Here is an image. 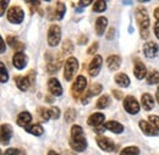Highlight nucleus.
<instances>
[{
  "label": "nucleus",
  "instance_id": "1",
  "mask_svg": "<svg viewBox=\"0 0 159 155\" xmlns=\"http://www.w3.org/2000/svg\"><path fill=\"white\" fill-rule=\"evenodd\" d=\"M70 144L75 152H83L87 148V140H86L84 135H83V130L79 125H74L71 127Z\"/></svg>",
  "mask_w": 159,
  "mask_h": 155
},
{
  "label": "nucleus",
  "instance_id": "2",
  "mask_svg": "<svg viewBox=\"0 0 159 155\" xmlns=\"http://www.w3.org/2000/svg\"><path fill=\"white\" fill-rule=\"evenodd\" d=\"M135 16H136V21L139 23V31H141V37L143 39H147L149 36L148 28H149V16L148 12L144 7H137L135 11Z\"/></svg>",
  "mask_w": 159,
  "mask_h": 155
},
{
  "label": "nucleus",
  "instance_id": "3",
  "mask_svg": "<svg viewBox=\"0 0 159 155\" xmlns=\"http://www.w3.org/2000/svg\"><path fill=\"white\" fill-rule=\"evenodd\" d=\"M79 70V61L77 59L74 58V56H70V58L66 60L65 62V66H64V78L66 81H71L75 73L77 72Z\"/></svg>",
  "mask_w": 159,
  "mask_h": 155
},
{
  "label": "nucleus",
  "instance_id": "4",
  "mask_svg": "<svg viewBox=\"0 0 159 155\" xmlns=\"http://www.w3.org/2000/svg\"><path fill=\"white\" fill-rule=\"evenodd\" d=\"M34 71H30L27 76H16L15 77V83L17 86V88L22 91V92H26L30 86H32L34 83Z\"/></svg>",
  "mask_w": 159,
  "mask_h": 155
},
{
  "label": "nucleus",
  "instance_id": "5",
  "mask_svg": "<svg viewBox=\"0 0 159 155\" xmlns=\"http://www.w3.org/2000/svg\"><path fill=\"white\" fill-rule=\"evenodd\" d=\"M25 14L20 6H11L7 11V20L14 24H20L23 21Z\"/></svg>",
  "mask_w": 159,
  "mask_h": 155
},
{
  "label": "nucleus",
  "instance_id": "6",
  "mask_svg": "<svg viewBox=\"0 0 159 155\" xmlns=\"http://www.w3.org/2000/svg\"><path fill=\"white\" fill-rule=\"evenodd\" d=\"M86 88H87V79L84 78V76H77V78L75 79V83L71 87L72 95L75 98L81 97L86 91Z\"/></svg>",
  "mask_w": 159,
  "mask_h": 155
},
{
  "label": "nucleus",
  "instance_id": "7",
  "mask_svg": "<svg viewBox=\"0 0 159 155\" xmlns=\"http://www.w3.org/2000/svg\"><path fill=\"white\" fill-rule=\"evenodd\" d=\"M61 38V29L58 24H52L48 31V44L50 46H57Z\"/></svg>",
  "mask_w": 159,
  "mask_h": 155
},
{
  "label": "nucleus",
  "instance_id": "8",
  "mask_svg": "<svg viewBox=\"0 0 159 155\" xmlns=\"http://www.w3.org/2000/svg\"><path fill=\"white\" fill-rule=\"evenodd\" d=\"M124 108L131 115H136V114H139V101L132 97V95H127V97L124 99Z\"/></svg>",
  "mask_w": 159,
  "mask_h": 155
},
{
  "label": "nucleus",
  "instance_id": "9",
  "mask_svg": "<svg viewBox=\"0 0 159 155\" xmlns=\"http://www.w3.org/2000/svg\"><path fill=\"white\" fill-rule=\"evenodd\" d=\"M96 140H97V144H98V147L102 150L108 152V153H111V152L115 150V143L110 138L104 136H98Z\"/></svg>",
  "mask_w": 159,
  "mask_h": 155
},
{
  "label": "nucleus",
  "instance_id": "10",
  "mask_svg": "<svg viewBox=\"0 0 159 155\" xmlns=\"http://www.w3.org/2000/svg\"><path fill=\"white\" fill-rule=\"evenodd\" d=\"M102 64H103V58L100 55H94V58L92 59V61L88 66V72L92 77H96L99 73L100 69H102Z\"/></svg>",
  "mask_w": 159,
  "mask_h": 155
},
{
  "label": "nucleus",
  "instance_id": "11",
  "mask_svg": "<svg viewBox=\"0 0 159 155\" xmlns=\"http://www.w3.org/2000/svg\"><path fill=\"white\" fill-rule=\"evenodd\" d=\"M47 60H48V64H47V71L50 72V73H54L57 72L61 66V59L59 56H50V53L47 54Z\"/></svg>",
  "mask_w": 159,
  "mask_h": 155
},
{
  "label": "nucleus",
  "instance_id": "12",
  "mask_svg": "<svg viewBox=\"0 0 159 155\" xmlns=\"http://www.w3.org/2000/svg\"><path fill=\"white\" fill-rule=\"evenodd\" d=\"M48 89L55 97H59V95L62 94V87H61L60 82L57 78H50L48 81Z\"/></svg>",
  "mask_w": 159,
  "mask_h": 155
},
{
  "label": "nucleus",
  "instance_id": "13",
  "mask_svg": "<svg viewBox=\"0 0 159 155\" xmlns=\"http://www.w3.org/2000/svg\"><path fill=\"white\" fill-rule=\"evenodd\" d=\"M12 64L17 70H22L27 65V56L22 51H16L12 58Z\"/></svg>",
  "mask_w": 159,
  "mask_h": 155
},
{
  "label": "nucleus",
  "instance_id": "14",
  "mask_svg": "<svg viewBox=\"0 0 159 155\" xmlns=\"http://www.w3.org/2000/svg\"><path fill=\"white\" fill-rule=\"evenodd\" d=\"M139 128H141V131L146 135V136H157L158 135V131H157V128L152 125V123H149V122H147V121H144V120H142V121H139Z\"/></svg>",
  "mask_w": 159,
  "mask_h": 155
},
{
  "label": "nucleus",
  "instance_id": "15",
  "mask_svg": "<svg viewBox=\"0 0 159 155\" xmlns=\"http://www.w3.org/2000/svg\"><path fill=\"white\" fill-rule=\"evenodd\" d=\"M158 53V45L157 43L154 42H148L143 45V54L147 56V58H154Z\"/></svg>",
  "mask_w": 159,
  "mask_h": 155
},
{
  "label": "nucleus",
  "instance_id": "16",
  "mask_svg": "<svg viewBox=\"0 0 159 155\" xmlns=\"http://www.w3.org/2000/svg\"><path fill=\"white\" fill-rule=\"evenodd\" d=\"M12 136V128L10 125H1V144L2 145H6L10 140V138Z\"/></svg>",
  "mask_w": 159,
  "mask_h": 155
},
{
  "label": "nucleus",
  "instance_id": "17",
  "mask_svg": "<svg viewBox=\"0 0 159 155\" xmlns=\"http://www.w3.org/2000/svg\"><path fill=\"white\" fill-rule=\"evenodd\" d=\"M104 120H105V116H104L103 114H100V113H94V114H92L91 116L88 117L87 123H88L89 126H92V127H98V126H100V125L104 122Z\"/></svg>",
  "mask_w": 159,
  "mask_h": 155
},
{
  "label": "nucleus",
  "instance_id": "18",
  "mask_svg": "<svg viewBox=\"0 0 159 155\" xmlns=\"http://www.w3.org/2000/svg\"><path fill=\"white\" fill-rule=\"evenodd\" d=\"M141 103H142L143 109L147 110V111H149V110H152V109L154 108V99H153V97H152L149 93H144V94L142 95Z\"/></svg>",
  "mask_w": 159,
  "mask_h": 155
},
{
  "label": "nucleus",
  "instance_id": "19",
  "mask_svg": "<svg viewBox=\"0 0 159 155\" xmlns=\"http://www.w3.org/2000/svg\"><path fill=\"white\" fill-rule=\"evenodd\" d=\"M104 127H105V130H109L110 132H113V133H121V132H124V126L118 122V121H108L105 125H103Z\"/></svg>",
  "mask_w": 159,
  "mask_h": 155
},
{
  "label": "nucleus",
  "instance_id": "20",
  "mask_svg": "<svg viewBox=\"0 0 159 155\" xmlns=\"http://www.w3.org/2000/svg\"><path fill=\"white\" fill-rule=\"evenodd\" d=\"M134 73H135L136 78H139V79H142L143 77H147V76H146V75H147V69H146L144 64H143V62H141L139 60H137V61H136V64H135Z\"/></svg>",
  "mask_w": 159,
  "mask_h": 155
},
{
  "label": "nucleus",
  "instance_id": "21",
  "mask_svg": "<svg viewBox=\"0 0 159 155\" xmlns=\"http://www.w3.org/2000/svg\"><path fill=\"white\" fill-rule=\"evenodd\" d=\"M107 26H108V20L105 19L104 16H100L97 19L96 21V33H97V36H103L104 34V31H105V28H107Z\"/></svg>",
  "mask_w": 159,
  "mask_h": 155
},
{
  "label": "nucleus",
  "instance_id": "22",
  "mask_svg": "<svg viewBox=\"0 0 159 155\" xmlns=\"http://www.w3.org/2000/svg\"><path fill=\"white\" fill-rule=\"evenodd\" d=\"M31 121H32V116H31V114L28 111H22L20 115L17 116V120H16L17 125L21 126V127H25V128L27 127V125Z\"/></svg>",
  "mask_w": 159,
  "mask_h": 155
},
{
  "label": "nucleus",
  "instance_id": "23",
  "mask_svg": "<svg viewBox=\"0 0 159 155\" xmlns=\"http://www.w3.org/2000/svg\"><path fill=\"white\" fill-rule=\"evenodd\" d=\"M107 65L109 70H118L121 65V58L119 55H110L107 59Z\"/></svg>",
  "mask_w": 159,
  "mask_h": 155
},
{
  "label": "nucleus",
  "instance_id": "24",
  "mask_svg": "<svg viewBox=\"0 0 159 155\" xmlns=\"http://www.w3.org/2000/svg\"><path fill=\"white\" fill-rule=\"evenodd\" d=\"M26 131H27L28 133H31V135L37 136V137L42 136V135L44 133V128L42 127V125H39V123H33V125L27 126V127H26Z\"/></svg>",
  "mask_w": 159,
  "mask_h": 155
},
{
  "label": "nucleus",
  "instance_id": "25",
  "mask_svg": "<svg viewBox=\"0 0 159 155\" xmlns=\"http://www.w3.org/2000/svg\"><path fill=\"white\" fill-rule=\"evenodd\" d=\"M65 12H66V6L64 2L58 1L57 5H55V9H54V19L61 20L65 16Z\"/></svg>",
  "mask_w": 159,
  "mask_h": 155
},
{
  "label": "nucleus",
  "instance_id": "26",
  "mask_svg": "<svg viewBox=\"0 0 159 155\" xmlns=\"http://www.w3.org/2000/svg\"><path fill=\"white\" fill-rule=\"evenodd\" d=\"M6 42H7V44H9L12 49H15V50L21 51V50H23V49H25V44H23V43H21V42H19V40L16 39V37L9 36V37L6 38Z\"/></svg>",
  "mask_w": 159,
  "mask_h": 155
},
{
  "label": "nucleus",
  "instance_id": "27",
  "mask_svg": "<svg viewBox=\"0 0 159 155\" xmlns=\"http://www.w3.org/2000/svg\"><path fill=\"white\" fill-rule=\"evenodd\" d=\"M114 79H115V83L120 87L126 88V87L130 86V78L127 77V75H125V73H118Z\"/></svg>",
  "mask_w": 159,
  "mask_h": 155
},
{
  "label": "nucleus",
  "instance_id": "28",
  "mask_svg": "<svg viewBox=\"0 0 159 155\" xmlns=\"http://www.w3.org/2000/svg\"><path fill=\"white\" fill-rule=\"evenodd\" d=\"M147 83L148 84H157L159 83V72L156 70H152L147 75Z\"/></svg>",
  "mask_w": 159,
  "mask_h": 155
},
{
  "label": "nucleus",
  "instance_id": "29",
  "mask_svg": "<svg viewBox=\"0 0 159 155\" xmlns=\"http://www.w3.org/2000/svg\"><path fill=\"white\" fill-rule=\"evenodd\" d=\"M110 104V98L109 95H102V97L97 100V104H96V106L98 108V109H105L108 105Z\"/></svg>",
  "mask_w": 159,
  "mask_h": 155
},
{
  "label": "nucleus",
  "instance_id": "30",
  "mask_svg": "<svg viewBox=\"0 0 159 155\" xmlns=\"http://www.w3.org/2000/svg\"><path fill=\"white\" fill-rule=\"evenodd\" d=\"M107 9V2L103 0H97L93 4V11L94 12H103Z\"/></svg>",
  "mask_w": 159,
  "mask_h": 155
},
{
  "label": "nucleus",
  "instance_id": "31",
  "mask_svg": "<svg viewBox=\"0 0 159 155\" xmlns=\"http://www.w3.org/2000/svg\"><path fill=\"white\" fill-rule=\"evenodd\" d=\"M139 149L137 147H126V148H124L120 152V155H139Z\"/></svg>",
  "mask_w": 159,
  "mask_h": 155
},
{
  "label": "nucleus",
  "instance_id": "32",
  "mask_svg": "<svg viewBox=\"0 0 159 155\" xmlns=\"http://www.w3.org/2000/svg\"><path fill=\"white\" fill-rule=\"evenodd\" d=\"M75 118H76V110L75 109H67L65 113V121L67 123H71L75 121Z\"/></svg>",
  "mask_w": 159,
  "mask_h": 155
},
{
  "label": "nucleus",
  "instance_id": "33",
  "mask_svg": "<svg viewBox=\"0 0 159 155\" xmlns=\"http://www.w3.org/2000/svg\"><path fill=\"white\" fill-rule=\"evenodd\" d=\"M102 91H103V87L100 86L99 83H94V84H92V87H91V89L88 91L91 94H92V97L93 95H98L102 93Z\"/></svg>",
  "mask_w": 159,
  "mask_h": 155
},
{
  "label": "nucleus",
  "instance_id": "34",
  "mask_svg": "<svg viewBox=\"0 0 159 155\" xmlns=\"http://www.w3.org/2000/svg\"><path fill=\"white\" fill-rule=\"evenodd\" d=\"M38 113H39L40 117H42V120H44V121H48L49 118H50V111H49V109H45V108H40L39 110H38Z\"/></svg>",
  "mask_w": 159,
  "mask_h": 155
},
{
  "label": "nucleus",
  "instance_id": "35",
  "mask_svg": "<svg viewBox=\"0 0 159 155\" xmlns=\"http://www.w3.org/2000/svg\"><path fill=\"white\" fill-rule=\"evenodd\" d=\"M0 70H1V83H5V82H7V79H9V75H7L6 67H5V65H4L2 62L0 64Z\"/></svg>",
  "mask_w": 159,
  "mask_h": 155
},
{
  "label": "nucleus",
  "instance_id": "36",
  "mask_svg": "<svg viewBox=\"0 0 159 155\" xmlns=\"http://www.w3.org/2000/svg\"><path fill=\"white\" fill-rule=\"evenodd\" d=\"M62 50L65 51V53H71L72 50H74V45H72V43H71V40H65L64 43H62Z\"/></svg>",
  "mask_w": 159,
  "mask_h": 155
},
{
  "label": "nucleus",
  "instance_id": "37",
  "mask_svg": "<svg viewBox=\"0 0 159 155\" xmlns=\"http://www.w3.org/2000/svg\"><path fill=\"white\" fill-rule=\"evenodd\" d=\"M49 111H50V116L52 118H59L60 117V109L59 108H57V106H52L50 109H49Z\"/></svg>",
  "mask_w": 159,
  "mask_h": 155
},
{
  "label": "nucleus",
  "instance_id": "38",
  "mask_svg": "<svg viewBox=\"0 0 159 155\" xmlns=\"http://www.w3.org/2000/svg\"><path fill=\"white\" fill-rule=\"evenodd\" d=\"M148 120L151 121V123L157 128V131H159V116H156V115H149Z\"/></svg>",
  "mask_w": 159,
  "mask_h": 155
},
{
  "label": "nucleus",
  "instance_id": "39",
  "mask_svg": "<svg viewBox=\"0 0 159 155\" xmlns=\"http://www.w3.org/2000/svg\"><path fill=\"white\" fill-rule=\"evenodd\" d=\"M98 45H99V44H98L97 42H94V43L89 46V49H88V51H87V53H88V54H91V55H93V54L98 50Z\"/></svg>",
  "mask_w": 159,
  "mask_h": 155
},
{
  "label": "nucleus",
  "instance_id": "40",
  "mask_svg": "<svg viewBox=\"0 0 159 155\" xmlns=\"http://www.w3.org/2000/svg\"><path fill=\"white\" fill-rule=\"evenodd\" d=\"M4 155H21V153L15 148H10L4 153Z\"/></svg>",
  "mask_w": 159,
  "mask_h": 155
},
{
  "label": "nucleus",
  "instance_id": "41",
  "mask_svg": "<svg viewBox=\"0 0 159 155\" xmlns=\"http://www.w3.org/2000/svg\"><path fill=\"white\" fill-rule=\"evenodd\" d=\"M0 4H1V11H0V15L2 16V15L5 14V9H6L7 4H9V1H7V0H6V1H5V0H1Z\"/></svg>",
  "mask_w": 159,
  "mask_h": 155
},
{
  "label": "nucleus",
  "instance_id": "42",
  "mask_svg": "<svg viewBox=\"0 0 159 155\" xmlns=\"http://www.w3.org/2000/svg\"><path fill=\"white\" fill-rule=\"evenodd\" d=\"M91 98H92V94H91L89 92H87V93L84 94V97L82 98V104H84V105H86V104H88V101H89V99H91Z\"/></svg>",
  "mask_w": 159,
  "mask_h": 155
},
{
  "label": "nucleus",
  "instance_id": "43",
  "mask_svg": "<svg viewBox=\"0 0 159 155\" xmlns=\"http://www.w3.org/2000/svg\"><path fill=\"white\" fill-rule=\"evenodd\" d=\"M113 94H114V97L116 98V99H122V97H124V94L121 93V92H119V91H113Z\"/></svg>",
  "mask_w": 159,
  "mask_h": 155
},
{
  "label": "nucleus",
  "instance_id": "44",
  "mask_svg": "<svg viewBox=\"0 0 159 155\" xmlns=\"http://www.w3.org/2000/svg\"><path fill=\"white\" fill-rule=\"evenodd\" d=\"M154 33H156L157 38L159 39V22H157V23L154 24Z\"/></svg>",
  "mask_w": 159,
  "mask_h": 155
},
{
  "label": "nucleus",
  "instance_id": "45",
  "mask_svg": "<svg viewBox=\"0 0 159 155\" xmlns=\"http://www.w3.org/2000/svg\"><path fill=\"white\" fill-rule=\"evenodd\" d=\"M91 2H92V1H89V0H86V1H79L77 4H79L81 7H82V6H87V5H89Z\"/></svg>",
  "mask_w": 159,
  "mask_h": 155
},
{
  "label": "nucleus",
  "instance_id": "46",
  "mask_svg": "<svg viewBox=\"0 0 159 155\" xmlns=\"http://www.w3.org/2000/svg\"><path fill=\"white\" fill-rule=\"evenodd\" d=\"M0 42H1V49H0V51L2 54V53H5V42H4L2 38H0Z\"/></svg>",
  "mask_w": 159,
  "mask_h": 155
},
{
  "label": "nucleus",
  "instance_id": "47",
  "mask_svg": "<svg viewBox=\"0 0 159 155\" xmlns=\"http://www.w3.org/2000/svg\"><path fill=\"white\" fill-rule=\"evenodd\" d=\"M113 33H114V28H110V31H109V33H108V39H113Z\"/></svg>",
  "mask_w": 159,
  "mask_h": 155
},
{
  "label": "nucleus",
  "instance_id": "48",
  "mask_svg": "<svg viewBox=\"0 0 159 155\" xmlns=\"http://www.w3.org/2000/svg\"><path fill=\"white\" fill-rule=\"evenodd\" d=\"M154 17L158 20V22H159V7H157L156 11H154Z\"/></svg>",
  "mask_w": 159,
  "mask_h": 155
},
{
  "label": "nucleus",
  "instance_id": "49",
  "mask_svg": "<svg viewBox=\"0 0 159 155\" xmlns=\"http://www.w3.org/2000/svg\"><path fill=\"white\" fill-rule=\"evenodd\" d=\"M80 44H86L87 43V38L86 37H83V38H81L80 39V42H79Z\"/></svg>",
  "mask_w": 159,
  "mask_h": 155
},
{
  "label": "nucleus",
  "instance_id": "50",
  "mask_svg": "<svg viewBox=\"0 0 159 155\" xmlns=\"http://www.w3.org/2000/svg\"><path fill=\"white\" fill-rule=\"evenodd\" d=\"M156 98H157V101H158V104H159V88L157 89V93H156Z\"/></svg>",
  "mask_w": 159,
  "mask_h": 155
},
{
  "label": "nucleus",
  "instance_id": "51",
  "mask_svg": "<svg viewBox=\"0 0 159 155\" xmlns=\"http://www.w3.org/2000/svg\"><path fill=\"white\" fill-rule=\"evenodd\" d=\"M48 155H60V154H58V153H55V152H53V150H50V152L48 153Z\"/></svg>",
  "mask_w": 159,
  "mask_h": 155
}]
</instances>
